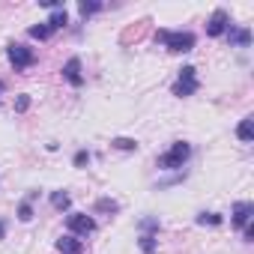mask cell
I'll return each instance as SVG.
<instances>
[{
  "instance_id": "obj_1",
  "label": "cell",
  "mask_w": 254,
  "mask_h": 254,
  "mask_svg": "<svg viewBox=\"0 0 254 254\" xmlns=\"http://www.w3.org/2000/svg\"><path fill=\"white\" fill-rule=\"evenodd\" d=\"M156 42H165V48L174 51V54H186V51L194 48V33H189V30H159Z\"/></svg>"
},
{
  "instance_id": "obj_2",
  "label": "cell",
  "mask_w": 254,
  "mask_h": 254,
  "mask_svg": "<svg viewBox=\"0 0 254 254\" xmlns=\"http://www.w3.org/2000/svg\"><path fill=\"white\" fill-rule=\"evenodd\" d=\"M189 156H191V144L177 141L165 156H159V168H162V171H177V168H183V165L189 162Z\"/></svg>"
},
{
  "instance_id": "obj_3",
  "label": "cell",
  "mask_w": 254,
  "mask_h": 254,
  "mask_svg": "<svg viewBox=\"0 0 254 254\" xmlns=\"http://www.w3.org/2000/svg\"><path fill=\"white\" fill-rule=\"evenodd\" d=\"M6 57H9V63L15 66V72H21V69H27V66L36 63V51L27 48V45H21V42H12V45L6 48Z\"/></svg>"
},
{
  "instance_id": "obj_4",
  "label": "cell",
  "mask_w": 254,
  "mask_h": 254,
  "mask_svg": "<svg viewBox=\"0 0 254 254\" xmlns=\"http://www.w3.org/2000/svg\"><path fill=\"white\" fill-rule=\"evenodd\" d=\"M197 93V69L194 66H183L180 69V78L174 84V96L186 99V96H194Z\"/></svg>"
},
{
  "instance_id": "obj_5",
  "label": "cell",
  "mask_w": 254,
  "mask_h": 254,
  "mask_svg": "<svg viewBox=\"0 0 254 254\" xmlns=\"http://www.w3.org/2000/svg\"><path fill=\"white\" fill-rule=\"evenodd\" d=\"M66 227H69L72 233H78V236H90V233L96 230V218L87 215V212H72V215L66 218Z\"/></svg>"
},
{
  "instance_id": "obj_6",
  "label": "cell",
  "mask_w": 254,
  "mask_h": 254,
  "mask_svg": "<svg viewBox=\"0 0 254 254\" xmlns=\"http://www.w3.org/2000/svg\"><path fill=\"white\" fill-rule=\"evenodd\" d=\"M227 27H230V15L224 12V9H215L212 15H209V21H206V36H224L227 33Z\"/></svg>"
},
{
  "instance_id": "obj_7",
  "label": "cell",
  "mask_w": 254,
  "mask_h": 254,
  "mask_svg": "<svg viewBox=\"0 0 254 254\" xmlns=\"http://www.w3.org/2000/svg\"><path fill=\"white\" fill-rule=\"evenodd\" d=\"M63 78L72 84V87H81L84 84V75H81V60L78 57H69L66 66H63Z\"/></svg>"
},
{
  "instance_id": "obj_8",
  "label": "cell",
  "mask_w": 254,
  "mask_h": 254,
  "mask_svg": "<svg viewBox=\"0 0 254 254\" xmlns=\"http://www.w3.org/2000/svg\"><path fill=\"white\" fill-rule=\"evenodd\" d=\"M251 215H254V203L242 200V203L233 206V218H230V224H233V227H245V224L251 221Z\"/></svg>"
},
{
  "instance_id": "obj_9",
  "label": "cell",
  "mask_w": 254,
  "mask_h": 254,
  "mask_svg": "<svg viewBox=\"0 0 254 254\" xmlns=\"http://www.w3.org/2000/svg\"><path fill=\"white\" fill-rule=\"evenodd\" d=\"M54 248H57L60 254H81V251H84V242H81V239H75V236L69 233V236H60Z\"/></svg>"
},
{
  "instance_id": "obj_10",
  "label": "cell",
  "mask_w": 254,
  "mask_h": 254,
  "mask_svg": "<svg viewBox=\"0 0 254 254\" xmlns=\"http://www.w3.org/2000/svg\"><path fill=\"white\" fill-rule=\"evenodd\" d=\"M227 39L233 42V45H239V48H248L251 45V30L248 27H227Z\"/></svg>"
},
{
  "instance_id": "obj_11",
  "label": "cell",
  "mask_w": 254,
  "mask_h": 254,
  "mask_svg": "<svg viewBox=\"0 0 254 254\" xmlns=\"http://www.w3.org/2000/svg\"><path fill=\"white\" fill-rule=\"evenodd\" d=\"M236 138H239V141H245V144H248V141H254V117H245V120L236 126Z\"/></svg>"
},
{
  "instance_id": "obj_12",
  "label": "cell",
  "mask_w": 254,
  "mask_h": 254,
  "mask_svg": "<svg viewBox=\"0 0 254 254\" xmlns=\"http://www.w3.org/2000/svg\"><path fill=\"white\" fill-rule=\"evenodd\" d=\"M102 9V3H99V0H81V3H78V12L84 15V18H90V15H96Z\"/></svg>"
},
{
  "instance_id": "obj_13",
  "label": "cell",
  "mask_w": 254,
  "mask_h": 254,
  "mask_svg": "<svg viewBox=\"0 0 254 254\" xmlns=\"http://www.w3.org/2000/svg\"><path fill=\"white\" fill-rule=\"evenodd\" d=\"M45 24H48L51 30H60V27H66V24H69V15H66V9H57V12H54V15H51Z\"/></svg>"
},
{
  "instance_id": "obj_14",
  "label": "cell",
  "mask_w": 254,
  "mask_h": 254,
  "mask_svg": "<svg viewBox=\"0 0 254 254\" xmlns=\"http://www.w3.org/2000/svg\"><path fill=\"white\" fill-rule=\"evenodd\" d=\"M51 206H54V209H69V206H72V197H69L66 191H54V194H51Z\"/></svg>"
},
{
  "instance_id": "obj_15",
  "label": "cell",
  "mask_w": 254,
  "mask_h": 254,
  "mask_svg": "<svg viewBox=\"0 0 254 254\" xmlns=\"http://www.w3.org/2000/svg\"><path fill=\"white\" fill-rule=\"evenodd\" d=\"M111 147L126 150V153H135V150H138V141H132V138H114V141H111Z\"/></svg>"
},
{
  "instance_id": "obj_16",
  "label": "cell",
  "mask_w": 254,
  "mask_h": 254,
  "mask_svg": "<svg viewBox=\"0 0 254 254\" xmlns=\"http://www.w3.org/2000/svg\"><path fill=\"white\" fill-rule=\"evenodd\" d=\"M197 224H200V227H206V224L215 227V224H221V215H218V212H200V215H197Z\"/></svg>"
},
{
  "instance_id": "obj_17",
  "label": "cell",
  "mask_w": 254,
  "mask_h": 254,
  "mask_svg": "<svg viewBox=\"0 0 254 254\" xmlns=\"http://www.w3.org/2000/svg\"><path fill=\"white\" fill-rule=\"evenodd\" d=\"M138 242H141V251H144V254H156V242H159V239H156L153 233H144Z\"/></svg>"
},
{
  "instance_id": "obj_18",
  "label": "cell",
  "mask_w": 254,
  "mask_h": 254,
  "mask_svg": "<svg viewBox=\"0 0 254 254\" xmlns=\"http://www.w3.org/2000/svg\"><path fill=\"white\" fill-rule=\"evenodd\" d=\"M51 33H54V30H51L48 24H36V27H30V36H33V39H39V42H42V39H48Z\"/></svg>"
},
{
  "instance_id": "obj_19",
  "label": "cell",
  "mask_w": 254,
  "mask_h": 254,
  "mask_svg": "<svg viewBox=\"0 0 254 254\" xmlns=\"http://www.w3.org/2000/svg\"><path fill=\"white\" fill-rule=\"evenodd\" d=\"M96 209H99V212H117V209H120V203H117V200H108V197H102V200L96 203Z\"/></svg>"
},
{
  "instance_id": "obj_20",
  "label": "cell",
  "mask_w": 254,
  "mask_h": 254,
  "mask_svg": "<svg viewBox=\"0 0 254 254\" xmlns=\"http://www.w3.org/2000/svg\"><path fill=\"white\" fill-rule=\"evenodd\" d=\"M27 108H30V96H27V93H21V96L15 99V111H18V114H24Z\"/></svg>"
},
{
  "instance_id": "obj_21",
  "label": "cell",
  "mask_w": 254,
  "mask_h": 254,
  "mask_svg": "<svg viewBox=\"0 0 254 254\" xmlns=\"http://www.w3.org/2000/svg\"><path fill=\"white\" fill-rule=\"evenodd\" d=\"M18 218H21V221H30V218H33V206H30L27 200L18 206Z\"/></svg>"
},
{
  "instance_id": "obj_22",
  "label": "cell",
  "mask_w": 254,
  "mask_h": 254,
  "mask_svg": "<svg viewBox=\"0 0 254 254\" xmlns=\"http://www.w3.org/2000/svg\"><path fill=\"white\" fill-rule=\"evenodd\" d=\"M84 165H90V153L87 150H78L75 153V168H84Z\"/></svg>"
},
{
  "instance_id": "obj_23",
  "label": "cell",
  "mask_w": 254,
  "mask_h": 254,
  "mask_svg": "<svg viewBox=\"0 0 254 254\" xmlns=\"http://www.w3.org/2000/svg\"><path fill=\"white\" fill-rule=\"evenodd\" d=\"M141 227H144V230H159V221H156V218H144Z\"/></svg>"
},
{
  "instance_id": "obj_24",
  "label": "cell",
  "mask_w": 254,
  "mask_h": 254,
  "mask_svg": "<svg viewBox=\"0 0 254 254\" xmlns=\"http://www.w3.org/2000/svg\"><path fill=\"white\" fill-rule=\"evenodd\" d=\"M242 233H245V242H251V239H254V224H245Z\"/></svg>"
},
{
  "instance_id": "obj_25",
  "label": "cell",
  "mask_w": 254,
  "mask_h": 254,
  "mask_svg": "<svg viewBox=\"0 0 254 254\" xmlns=\"http://www.w3.org/2000/svg\"><path fill=\"white\" fill-rule=\"evenodd\" d=\"M3 233H6V221H0V239H3Z\"/></svg>"
},
{
  "instance_id": "obj_26",
  "label": "cell",
  "mask_w": 254,
  "mask_h": 254,
  "mask_svg": "<svg viewBox=\"0 0 254 254\" xmlns=\"http://www.w3.org/2000/svg\"><path fill=\"white\" fill-rule=\"evenodd\" d=\"M0 90H3V81H0Z\"/></svg>"
}]
</instances>
